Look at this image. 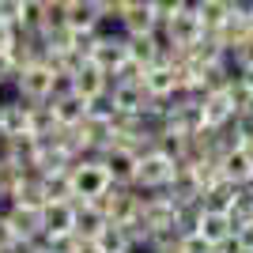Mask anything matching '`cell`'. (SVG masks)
Instances as JSON below:
<instances>
[{
  "instance_id": "22",
  "label": "cell",
  "mask_w": 253,
  "mask_h": 253,
  "mask_svg": "<svg viewBox=\"0 0 253 253\" xmlns=\"http://www.w3.org/2000/svg\"><path fill=\"white\" fill-rule=\"evenodd\" d=\"M8 204H19V208H42L45 204V185L38 174H23V181L15 185V193H11V201Z\"/></svg>"
},
{
  "instance_id": "29",
  "label": "cell",
  "mask_w": 253,
  "mask_h": 253,
  "mask_svg": "<svg viewBox=\"0 0 253 253\" xmlns=\"http://www.w3.org/2000/svg\"><path fill=\"white\" fill-rule=\"evenodd\" d=\"M80 242H84V238H80L76 231H68V234H45L42 250L45 253H76V250H80Z\"/></svg>"
},
{
  "instance_id": "4",
  "label": "cell",
  "mask_w": 253,
  "mask_h": 253,
  "mask_svg": "<svg viewBox=\"0 0 253 253\" xmlns=\"http://www.w3.org/2000/svg\"><path fill=\"white\" fill-rule=\"evenodd\" d=\"M95 204L106 211V219H110V223H121V227H125L128 219H136V215H140V208H144V193H140L136 185H110Z\"/></svg>"
},
{
  "instance_id": "16",
  "label": "cell",
  "mask_w": 253,
  "mask_h": 253,
  "mask_svg": "<svg viewBox=\"0 0 253 253\" xmlns=\"http://www.w3.org/2000/svg\"><path fill=\"white\" fill-rule=\"evenodd\" d=\"M45 4L49 0H15L8 19L19 27V34H38L45 27Z\"/></svg>"
},
{
  "instance_id": "20",
  "label": "cell",
  "mask_w": 253,
  "mask_h": 253,
  "mask_svg": "<svg viewBox=\"0 0 253 253\" xmlns=\"http://www.w3.org/2000/svg\"><path fill=\"white\" fill-rule=\"evenodd\" d=\"M234 231H238V227H234V219L227 215V211H208V208H204L201 227H197V234H201V238H208L211 246L227 242V238H231Z\"/></svg>"
},
{
  "instance_id": "43",
  "label": "cell",
  "mask_w": 253,
  "mask_h": 253,
  "mask_svg": "<svg viewBox=\"0 0 253 253\" xmlns=\"http://www.w3.org/2000/svg\"><path fill=\"white\" fill-rule=\"evenodd\" d=\"M250 34H253V19H250Z\"/></svg>"
},
{
  "instance_id": "44",
  "label": "cell",
  "mask_w": 253,
  "mask_h": 253,
  "mask_svg": "<svg viewBox=\"0 0 253 253\" xmlns=\"http://www.w3.org/2000/svg\"><path fill=\"white\" fill-rule=\"evenodd\" d=\"M242 253H253V250H242Z\"/></svg>"
},
{
  "instance_id": "31",
  "label": "cell",
  "mask_w": 253,
  "mask_h": 253,
  "mask_svg": "<svg viewBox=\"0 0 253 253\" xmlns=\"http://www.w3.org/2000/svg\"><path fill=\"white\" fill-rule=\"evenodd\" d=\"M193 0H151V11L159 15V23H167V19H174L178 11H185Z\"/></svg>"
},
{
  "instance_id": "23",
  "label": "cell",
  "mask_w": 253,
  "mask_h": 253,
  "mask_svg": "<svg viewBox=\"0 0 253 253\" xmlns=\"http://www.w3.org/2000/svg\"><path fill=\"white\" fill-rule=\"evenodd\" d=\"M193 11L201 15L204 31H219L223 23L234 15V11H231V0H193Z\"/></svg>"
},
{
  "instance_id": "39",
  "label": "cell",
  "mask_w": 253,
  "mask_h": 253,
  "mask_svg": "<svg viewBox=\"0 0 253 253\" xmlns=\"http://www.w3.org/2000/svg\"><path fill=\"white\" fill-rule=\"evenodd\" d=\"M76 253H102V250H98V242H80V250H76Z\"/></svg>"
},
{
  "instance_id": "35",
  "label": "cell",
  "mask_w": 253,
  "mask_h": 253,
  "mask_svg": "<svg viewBox=\"0 0 253 253\" xmlns=\"http://www.w3.org/2000/svg\"><path fill=\"white\" fill-rule=\"evenodd\" d=\"M185 253H215V246L201 234H185Z\"/></svg>"
},
{
  "instance_id": "17",
  "label": "cell",
  "mask_w": 253,
  "mask_h": 253,
  "mask_svg": "<svg viewBox=\"0 0 253 253\" xmlns=\"http://www.w3.org/2000/svg\"><path fill=\"white\" fill-rule=\"evenodd\" d=\"M128 57L136 64H144V68L167 61V42H163V34H132V38H128Z\"/></svg>"
},
{
  "instance_id": "45",
  "label": "cell",
  "mask_w": 253,
  "mask_h": 253,
  "mask_svg": "<svg viewBox=\"0 0 253 253\" xmlns=\"http://www.w3.org/2000/svg\"><path fill=\"white\" fill-rule=\"evenodd\" d=\"M42 253H45V250H42Z\"/></svg>"
},
{
  "instance_id": "7",
  "label": "cell",
  "mask_w": 253,
  "mask_h": 253,
  "mask_svg": "<svg viewBox=\"0 0 253 253\" xmlns=\"http://www.w3.org/2000/svg\"><path fill=\"white\" fill-rule=\"evenodd\" d=\"M91 61H95L102 72H110V80H114V72L128 61V38L125 34H114V31H98Z\"/></svg>"
},
{
  "instance_id": "10",
  "label": "cell",
  "mask_w": 253,
  "mask_h": 253,
  "mask_svg": "<svg viewBox=\"0 0 253 253\" xmlns=\"http://www.w3.org/2000/svg\"><path fill=\"white\" fill-rule=\"evenodd\" d=\"M4 215H8L15 238H23V242H42V234H45L42 231V208H19V204H8Z\"/></svg>"
},
{
  "instance_id": "41",
  "label": "cell",
  "mask_w": 253,
  "mask_h": 253,
  "mask_svg": "<svg viewBox=\"0 0 253 253\" xmlns=\"http://www.w3.org/2000/svg\"><path fill=\"white\" fill-rule=\"evenodd\" d=\"M53 4H61V8H68V4H76V0H53Z\"/></svg>"
},
{
  "instance_id": "15",
  "label": "cell",
  "mask_w": 253,
  "mask_h": 253,
  "mask_svg": "<svg viewBox=\"0 0 253 253\" xmlns=\"http://www.w3.org/2000/svg\"><path fill=\"white\" fill-rule=\"evenodd\" d=\"M238 121V110H234V102H231V95H227V87L223 91H211V95H204V125L208 128H227V125H234Z\"/></svg>"
},
{
  "instance_id": "27",
  "label": "cell",
  "mask_w": 253,
  "mask_h": 253,
  "mask_svg": "<svg viewBox=\"0 0 253 253\" xmlns=\"http://www.w3.org/2000/svg\"><path fill=\"white\" fill-rule=\"evenodd\" d=\"M23 174H31V170L15 167L11 159H0V201H11V193H15V185L23 181Z\"/></svg>"
},
{
  "instance_id": "28",
  "label": "cell",
  "mask_w": 253,
  "mask_h": 253,
  "mask_svg": "<svg viewBox=\"0 0 253 253\" xmlns=\"http://www.w3.org/2000/svg\"><path fill=\"white\" fill-rule=\"evenodd\" d=\"M38 178H42V174H38ZM42 185H45V201H76L72 197V178H68V174H45Z\"/></svg>"
},
{
  "instance_id": "33",
  "label": "cell",
  "mask_w": 253,
  "mask_h": 253,
  "mask_svg": "<svg viewBox=\"0 0 253 253\" xmlns=\"http://www.w3.org/2000/svg\"><path fill=\"white\" fill-rule=\"evenodd\" d=\"M15 76H19V64L11 61L8 53H0V87H4V84H15Z\"/></svg>"
},
{
  "instance_id": "5",
  "label": "cell",
  "mask_w": 253,
  "mask_h": 253,
  "mask_svg": "<svg viewBox=\"0 0 253 253\" xmlns=\"http://www.w3.org/2000/svg\"><path fill=\"white\" fill-rule=\"evenodd\" d=\"M159 34H163V42L170 45V49H193V45L201 42L204 34V23H201V15L193 11V4L185 11H178L174 19H167L163 27H159Z\"/></svg>"
},
{
  "instance_id": "3",
  "label": "cell",
  "mask_w": 253,
  "mask_h": 253,
  "mask_svg": "<svg viewBox=\"0 0 253 253\" xmlns=\"http://www.w3.org/2000/svg\"><path fill=\"white\" fill-rule=\"evenodd\" d=\"M178 174V159L167 155L163 148L140 155V174H136V189L140 193H163Z\"/></svg>"
},
{
  "instance_id": "9",
  "label": "cell",
  "mask_w": 253,
  "mask_h": 253,
  "mask_svg": "<svg viewBox=\"0 0 253 253\" xmlns=\"http://www.w3.org/2000/svg\"><path fill=\"white\" fill-rule=\"evenodd\" d=\"M68 84H72V95L87 98V102H98V98L110 95V84H114V80H110V72H102L95 61H87L84 68L68 80Z\"/></svg>"
},
{
  "instance_id": "8",
  "label": "cell",
  "mask_w": 253,
  "mask_h": 253,
  "mask_svg": "<svg viewBox=\"0 0 253 253\" xmlns=\"http://www.w3.org/2000/svg\"><path fill=\"white\" fill-rule=\"evenodd\" d=\"M98 163L106 167L110 181L114 185H136V174H140V155L132 148H110L98 155Z\"/></svg>"
},
{
  "instance_id": "2",
  "label": "cell",
  "mask_w": 253,
  "mask_h": 253,
  "mask_svg": "<svg viewBox=\"0 0 253 253\" xmlns=\"http://www.w3.org/2000/svg\"><path fill=\"white\" fill-rule=\"evenodd\" d=\"M68 178H72V197L76 201H98L114 181L106 174V167L98 163V155H84L76 159V167L68 170Z\"/></svg>"
},
{
  "instance_id": "21",
  "label": "cell",
  "mask_w": 253,
  "mask_h": 253,
  "mask_svg": "<svg viewBox=\"0 0 253 253\" xmlns=\"http://www.w3.org/2000/svg\"><path fill=\"white\" fill-rule=\"evenodd\" d=\"M27 114H31V106L23 98L0 102V136H23L27 132Z\"/></svg>"
},
{
  "instance_id": "19",
  "label": "cell",
  "mask_w": 253,
  "mask_h": 253,
  "mask_svg": "<svg viewBox=\"0 0 253 253\" xmlns=\"http://www.w3.org/2000/svg\"><path fill=\"white\" fill-rule=\"evenodd\" d=\"M219 170H223V178L234 181V185H250V178H253V148L242 144V148L219 155Z\"/></svg>"
},
{
  "instance_id": "37",
  "label": "cell",
  "mask_w": 253,
  "mask_h": 253,
  "mask_svg": "<svg viewBox=\"0 0 253 253\" xmlns=\"http://www.w3.org/2000/svg\"><path fill=\"white\" fill-rule=\"evenodd\" d=\"M234 238L242 242V250H253V223H246V227H238V231H234Z\"/></svg>"
},
{
  "instance_id": "25",
  "label": "cell",
  "mask_w": 253,
  "mask_h": 253,
  "mask_svg": "<svg viewBox=\"0 0 253 253\" xmlns=\"http://www.w3.org/2000/svg\"><path fill=\"white\" fill-rule=\"evenodd\" d=\"M57 128L61 125H57V117H53V106L49 102H34L31 114H27V132H31V136H49V132H57Z\"/></svg>"
},
{
  "instance_id": "34",
  "label": "cell",
  "mask_w": 253,
  "mask_h": 253,
  "mask_svg": "<svg viewBox=\"0 0 253 253\" xmlns=\"http://www.w3.org/2000/svg\"><path fill=\"white\" fill-rule=\"evenodd\" d=\"M19 242V238H15V231H11V223H8V215H4V211H0V253H8L11 246Z\"/></svg>"
},
{
  "instance_id": "36",
  "label": "cell",
  "mask_w": 253,
  "mask_h": 253,
  "mask_svg": "<svg viewBox=\"0 0 253 253\" xmlns=\"http://www.w3.org/2000/svg\"><path fill=\"white\" fill-rule=\"evenodd\" d=\"M231 11L238 19H253V0H231Z\"/></svg>"
},
{
  "instance_id": "13",
  "label": "cell",
  "mask_w": 253,
  "mask_h": 253,
  "mask_svg": "<svg viewBox=\"0 0 253 253\" xmlns=\"http://www.w3.org/2000/svg\"><path fill=\"white\" fill-rule=\"evenodd\" d=\"M42 231L45 234L76 231V201H45L42 204ZM45 234H42V238H45Z\"/></svg>"
},
{
  "instance_id": "18",
  "label": "cell",
  "mask_w": 253,
  "mask_h": 253,
  "mask_svg": "<svg viewBox=\"0 0 253 253\" xmlns=\"http://www.w3.org/2000/svg\"><path fill=\"white\" fill-rule=\"evenodd\" d=\"M106 227H110V219H106V211L95 201H76V234L84 242H95Z\"/></svg>"
},
{
  "instance_id": "11",
  "label": "cell",
  "mask_w": 253,
  "mask_h": 253,
  "mask_svg": "<svg viewBox=\"0 0 253 253\" xmlns=\"http://www.w3.org/2000/svg\"><path fill=\"white\" fill-rule=\"evenodd\" d=\"M102 11H98L95 0H76L64 8V27L68 31H80V34H98L102 31Z\"/></svg>"
},
{
  "instance_id": "1",
  "label": "cell",
  "mask_w": 253,
  "mask_h": 253,
  "mask_svg": "<svg viewBox=\"0 0 253 253\" xmlns=\"http://www.w3.org/2000/svg\"><path fill=\"white\" fill-rule=\"evenodd\" d=\"M64 76L53 72L49 61H34L27 64V68H19V76H15V98H23V102H49L53 95H57V87H61Z\"/></svg>"
},
{
  "instance_id": "14",
  "label": "cell",
  "mask_w": 253,
  "mask_h": 253,
  "mask_svg": "<svg viewBox=\"0 0 253 253\" xmlns=\"http://www.w3.org/2000/svg\"><path fill=\"white\" fill-rule=\"evenodd\" d=\"M144 91H148L155 102H170V98L178 95V80H174V64L159 61L151 64L148 72H144Z\"/></svg>"
},
{
  "instance_id": "6",
  "label": "cell",
  "mask_w": 253,
  "mask_h": 253,
  "mask_svg": "<svg viewBox=\"0 0 253 253\" xmlns=\"http://www.w3.org/2000/svg\"><path fill=\"white\" fill-rule=\"evenodd\" d=\"M110 102L121 117H144L151 114L155 106H167V102H155V98L144 91V80L140 84H125V80H114L110 84Z\"/></svg>"
},
{
  "instance_id": "38",
  "label": "cell",
  "mask_w": 253,
  "mask_h": 253,
  "mask_svg": "<svg viewBox=\"0 0 253 253\" xmlns=\"http://www.w3.org/2000/svg\"><path fill=\"white\" fill-rule=\"evenodd\" d=\"M8 253H42V242H23V238H19Z\"/></svg>"
},
{
  "instance_id": "32",
  "label": "cell",
  "mask_w": 253,
  "mask_h": 253,
  "mask_svg": "<svg viewBox=\"0 0 253 253\" xmlns=\"http://www.w3.org/2000/svg\"><path fill=\"white\" fill-rule=\"evenodd\" d=\"M15 38H19V27H15L8 15H0V53H8L11 45H15Z\"/></svg>"
},
{
  "instance_id": "30",
  "label": "cell",
  "mask_w": 253,
  "mask_h": 253,
  "mask_svg": "<svg viewBox=\"0 0 253 253\" xmlns=\"http://www.w3.org/2000/svg\"><path fill=\"white\" fill-rule=\"evenodd\" d=\"M227 61H231L234 72H250L253 68V38H246V42H238L234 49H227Z\"/></svg>"
},
{
  "instance_id": "12",
  "label": "cell",
  "mask_w": 253,
  "mask_h": 253,
  "mask_svg": "<svg viewBox=\"0 0 253 253\" xmlns=\"http://www.w3.org/2000/svg\"><path fill=\"white\" fill-rule=\"evenodd\" d=\"M53 106V117H57V125L61 128H76V125H84V117L87 110H91V102L80 95H72V91H61V95H53L49 98Z\"/></svg>"
},
{
  "instance_id": "26",
  "label": "cell",
  "mask_w": 253,
  "mask_h": 253,
  "mask_svg": "<svg viewBox=\"0 0 253 253\" xmlns=\"http://www.w3.org/2000/svg\"><path fill=\"white\" fill-rule=\"evenodd\" d=\"M95 242H98V250H102V253H132V250H136L132 238H128V231L121 227V223H110Z\"/></svg>"
},
{
  "instance_id": "40",
  "label": "cell",
  "mask_w": 253,
  "mask_h": 253,
  "mask_svg": "<svg viewBox=\"0 0 253 253\" xmlns=\"http://www.w3.org/2000/svg\"><path fill=\"white\" fill-rule=\"evenodd\" d=\"M238 76H242L246 84H250V87H253V68H250V72H238Z\"/></svg>"
},
{
  "instance_id": "42",
  "label": "cell",
  "mask_w": 253,
  "mask_h": 253,
  "mask_svg": "<svg viewBox=\"0 0 253 253\" xmlns=\"http://www.w3.org/2000/svg\"><path fill=\"white\" fill-rule=\"evenodd\" d=\"M246 189H253V178H250V185H246Z\"/></svg>"
},
{
  "instance_id": "24",
  "label": "cell",
  "mask_w": 253,
  "mask_h": 253,
  "mask_svg": "<svg viewBox=\"0 0 253 253\" xmlns=\"http://www.w3.org/2000/svg\"><path fill=\"white\" fill-rule=\"evenodd\" d=\"M238 189H242V185H234V181L219 178V181H215V185H211V189L201 197V201H204V208H208V211H227V215H231V208H234V197H238Z\"/></svg>"
}]
</instances>
